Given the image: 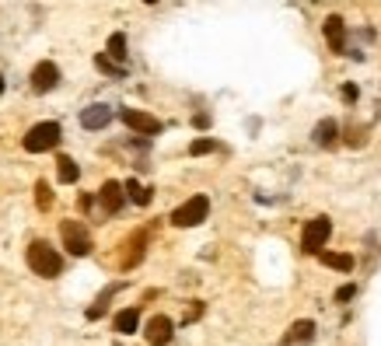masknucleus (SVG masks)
I'll use <instances>...</instances> for the list:
<instances>
[{
    "label": "nucleus",
    "instance_id": "obj_14",
    "mask_svg": "<svg viewBox=\"0 0 381 346\" xmlns=\"http://www.w3.org/2000/svg\"><path fill=\"white\" fill-rule=\"evenodd\" d=\"M318 259L329 269H339V273H350L353 269V255H346V252H318Z\"/></svg>",
    "mask_w": 381,
    "mask_h": 346
},
{
    "label": "nucleus",
    "instance_id": "obj_6",
    "mask_svg": "<svg viewBox=\"0 0 381 346\" xmlns=\"http://www.w3.org/2000/svg\"><path fill=\"white\" fill-rule=\"evenodd\" d=\"M119 119H123L130 130H137V133H147V137L161 133V119H154L151 112H140V109H123V112H119Z\"/></svg>",
    "mask_w": 381,
    "mask_h": 346
},
{
    "label": "nucleus",
    "instance_id": "obj_26",
    "mask_svg": "<svg viewBox=\"0 0 381 346\" xmlns=\"http://www.w3.org/2000/svg\"><path fill=\"white\" fill-rule=\"evenodd\" d=\"M144 4H158V0H144Z\"/></svg>",
    "mask_w": 381,
    "mask_h": 346
},
{
    "label": "nucleus",
    "instance_id": "obj_9",
    "mask_svg": "<svg viewBox=\"0 0 381 346\" xmlns=\"http://www.w3.org/2000/svg\"><path fill=\"white\" fill-rule=\"evenodd\" d=\"M322 32H325L332 53H346V22H343L339 15H329L325 25H322Z\"/></svg>",
    "mask_w": 381,
    "mask_h": 346
},
{
    "label": "nucleus",
    "instance_id": "obj_21",
    "mask_svg": "<svg viewBox=\"0 0 381 346\" xmlns=\"http://www.w3.org/2000/svg\"><path fill=\"white\" fill-rule=\"evenodd\" d=\"M36 203H39L43 210L53 206V189H50V182H39V186H36Z\"/></svg>",
    "mask_w": 381,
    "mask_h": 346
},
{
    "label": "nucleus",
    "instance_id": "obj_18",
    "mask_svg": "<svg viewBox=\"0 0 381 346\" xmlns=\"http://www.w3.org/2000/svg\"><path fill=\"white\" fill-rule=\"evenodd\" d=\"M123 189L130 193V200H133L137 206H147V203H151V189H144V186H140L137 179H130V182H126Z\"/></svg>",
    "mask_w": 381,
    "mask_h": 346
},
{
    "label": "nucleus",
    "instance_id": "obj_4",
    "mask_svg": "<svg viewBox=\"0 0 381 346\" xmlns=\"http://www.w3.org/2000/svg\"><path fill=\"white\" fill-rule=\"evenodd\" d=\"M329 234H332V220H329V217H315V220H308V224H304L301 248H304L308 255H318V252L325 248Z\"/></svg>",
    "mask_w": 381,
    "mask_h": 346
},
{
    "label": "nucleus",
    "instance_id": "obj_12",
    "mask_svg": "<svg viewBox=\"0 0 381 346\" xmlns=\"http://www.w3.org/2000/svg\"><path fill=\"white\" fill-rule=\"evenodd\" d=\"M311 339H315V322H311V318H301V322H294V325L287 329V336H283L280 346H304V343H311Z\"/></svg>",
    "mask_w": 381,
    "mask_h": 346
},
{
    "label": "nucleus",
    "instance_id": "obj_24",
    "mask_svg": "<svg viewBox=\"0 0 381 346\" xmlns=\"http://www.w3.org/2000/svg\"><path fill=\"white\" fill-rule=\"evenodd\" d=\"M357 95H360V91H357L353 84H346V88H343V98H346V102H357Z\"/></svg>",
    "mask_w": 381,
    "mask_h": 346
},
{
    "label": "nucleus",
    "instance_id": "obj_11",
    "mask_svg": "<svg viewBox=\"0 0 381 346\" xmlns=\"http://www.w3.org/2000/svg\"><path fill=\"white\" fill-rule=\"evenodd\" d=\"M98 200H102V210L112 217V213H119V210H123L126 189H123L119 182H105V186H102V193H98Z\"/></svg>",
    "mask_w": 381,
    "mask_h": 346
},
{
    "label": "nucleus",
    "instance_id": "obj_5",
    "mask_svg": "<svg viewBox=\"0 0 381 346\" xmlns=\"http://www.w3.org/2000/svg\"><path fill=\"white\" fill-rule=\"evenodd\" d=\"M60 234H64V245L70 248V255H88L95 245H91V234L81 220H64L60 224Z\"/></svg>",
    "mask_w": 381,
    "mask_h": 346
},
{
    "label": "nucleus",
    "instance_id": "obj_8",
    "mask_svg": "<svg viewBox=\"0 0 381 346\" xmlns=\"http://www.w3.org/2000/svg\"><path fill=\"white\" fill-rule=\"evenodd\" d=\"M57 84H60V67L50 63V60H43V63L32 70V91L46 95V91H53Z\"/></svg>",
    "mask_w": 381,
    "mask_h": 346
},
{
    "label": "nucleus",
    "instance_id": "obj_25",
    "mask_svg": "<svg viewBox=\"0 0 381 346\" xmlns=\"http://www.w3.org/2000/svg\"><path fill=\"white\" fill-rule=\"evenodd\" d=\"M0 95H4V74H0Z\"/></svg>",
    "mask_w": 381,
    "mask_h": 346
},
{
    "label": "nucleus",
    "instance_id": "obj_22",
    "mask_svg": "<svg viewBox=\"0 0 381 346\" xmlns=\"http://www.w3.org/2000/svg\"><path fill=\"white\" fill-rule=\"evenodd\" d=\"M210 151H217V140H193L189 144V154H196V158L200 154H210Z\"/></svg>",
    "mask_w": 381,
    "mask_h": 346
},
{
    "label": "nucleus",
    "instance_id": "obj_1",
    "mask_svg": "<svg viewBox=\"0 0 381 346\" xmlns=\"http://www.w3.org/2000/svg\"><path fill=\"white\" fill-rule=\"evenodd\" d=\"M25 259H29L32 273H39V276H46V280H53V276L64 273V259H60V252H57L50 241H32Z\"/></svg>",
    "mask_w": 381,
    "mask_h": 346
},
{
    "label": "nucleus",
    "instance_id": "obj_23",
    "mask_svg": "<svg viewBox=\"0 0 381 346\" xmlns=\"http://www.w3.org/2000/svg\"><path fill=\"white\" fill-rule=\"evenodd\" d=\"M353 294H357V287H353V283H346V287H339V290H336V301H353Z\"/></svg>",
    "mask_w": 381,
    "mask_h": 346
},
{
    "label": "nucleus",
    "instance_id": "obj_7",
    "mask_svg": "<svg viewBox=\"0 0 381 346\" xmlns=\"http://www.w3.org/2000/svg\"><path fill=\"white\" fill-rule=\"evenodd\" d=\"M147 343L151 346H168L172 343V336H175V322L168 318V315H154L151 322H147Z\"/></svg>",
    "mask_w": 381,
    "mask_h": 346
},
{
    "label": "nucleus",
    "instance_id": "obj_20",
    "mask_svg": "<svg viewBox=\"0 0 381 346\" xmlns=\"http://www.w3.org/2000/svg\"><path fill=\"white\" fill-rule=\"evenodd\" d=\"M119 287H123V283H112V287H109V290H105V294H102V297H98V301H95L91 308H88V318H91V322L105 315V304H109V297H112V294H116Z\"/></svg>",
    "mask_w": 381,
    "mask_h": 346
},
{
    "label": "nucleus",
    "instance_id": "obj_13",
    "mask_svg": "<svg viewBox=\"0 0 381 346\" xmlns=\"http://www.w3.org/2000/svg\"><path fill=\"white\" fill-rule=\"evenodd\" d=\"M311 137H315V144H318V147H332V144L339 140V126H336V119H322V123L315 126V133H311Z\"/></svg>",
    "mask_w": 381,
    "mask_h": 346
},
{
    "label": "nucleus",
    "instance_id": "obj_15",
    "mask_svg": "<svg viewBox=\"0 0 381 346\" xmlns=\"http://www.w3.org/2000/svg\"><path fill=\"white\" fill-rule=\"evenodd\" d=\"M57 175H60V182H64V186H70V182H77V179H81V168H77V161H74V158H67V154H64V158L57 161Z\"/></svg>",
    "mask_w": 381,
    "mask_h": 346
},
{
    "label": "nucleus",
    "instance_id": "obj_10",
    "mask_svg": "<svg viewBox=\"0 0 381 346\" xmlns=\"http://www.w3.org/2000/svg\"><path fill=\"white\" fill-rule=\"evenodd\" d=\"M112 116H116V112H112L109 105H88V109L81 112V126H84V130H105V126L112 123Z\"/></svg>",
    "mask_w": 381,
    "mask_h": 346
},
{
    "label": "nucleus",
    "instance_id": "obj_17",
    "mask_svg": "<svg viewBox=\"0 0 381 346\" xmlns=\"http://www.w3.org/2000/svg\"><path fill=\"white\" fill-rule=\"evenodd\" d=\"M95 67H98L102 74H109V77H126V67L116 63L109 53H98V57H95Z\"/></svg>",
    "mask_w": 381,
    "mask_h": 346
},
{
    "label": "nucleus",
    "instance_id": "obj_16",
    "mask_svg": "<svg viewBox=\"0 0 381 346\" xmlns=\"http://www.w3.org/2000/svg\"><path fill=\"white\" fill-rule=\"evenodd\" d=\"M137 325H140V311L137 308H126V311H119L116 315V332H137Z\"/></svg>",
    "mask_w": 381,
    "mask_h": 346
},
{
    "label": "nucleus",
    "instance_id": "obj_3",
    "mask_svg": "<svg viewBox=\"0 0 381 346\" xmlns=\"http://www.w3.org/2000/svg\"><path fill=\"white\" fill-rule=\"evenodd\" d=\"M207 213H210V200L207 196H193L179 210H172V224L175 227H196V224L207 220Z\"/></svg>",
    "mask_w": 381,
    "mask_h": 346
},
{
    "label": "nucleus",
    "instance_id": "obj_19",
    "mask_svg": "<svg viewBox=\"0 0 381 346\" xmlns=\"http://www.w3.org/2000/svg\"><path fill=\"white\" fill-rule=\"evenodd\" d=\"M109 57H112L116 63H126V36H123V32H116V36L109 39Z\"/></svg>",
    "mask_w": 381,
    "mask_h": 346
},
{
    "label": "nucleus",
    "instance_id": "obj_2",
    "mask_svg": "<svg viewBox=\"0 0 381 346\" xmlns=\"http://www.w3.org/2000/svg\"><path fill=\"white\" fill-rule=\"evenodd\" d=\"M60 137H64L60 123H36V126L25 133V151H29V154H43V151H53V147L60 144Z\"/></svg>",
    "mask_w": 381,
    "mask_h": 346
}]
</instances>
